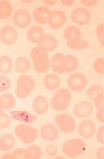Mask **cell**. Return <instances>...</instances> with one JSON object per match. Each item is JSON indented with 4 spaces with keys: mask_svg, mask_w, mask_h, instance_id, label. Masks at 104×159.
Instances as JSON below:
<instances>
[{
    "mask_svg": "<svg viewBox=\"0 0 104 159\" xmlns=\"http://www.w3.org/2000/svg\"><path fill=\"white\" fill-rule=\"evenodd\" d=\"M30 57L33 62L34 70L38 73H45L49 70L50 60L48 52L41 46H38L32 48Z\"/></svg>",
    "mask_w": 104,
    "mask_h": 159,
    "instance_id": "obj_1",
    "label": "cell"
},
{
    "mask_svg": "<svg viewBox=\"0 0 104 159\" xmlns=\"http://www.w3.org/2000/svg\"><path fill=\"white\" fill-rule=\"evenodd\" d=\"M84 141L79 138L71 139L66 141L63 147V152L70 158L77 157L84 153L86 148Z\"/></svg>",
    "mask_w": 104,
    "mask_h": 159,
    "instance_id": "obj_2",
    "label": "cell"
},
{
    "mask_svg": "<svg viewBox=\"0 0 104 159\" xmlns=\"http://www.w3.org/2000/svg\"><path fill=\"white\" fill-rule=\"evenodd\" d=\"M35 86V82L31 76H21L17 80L15 94L19 98H26L32 92Z\"/></svg>",
    "mask_w": 104,
    "mask_h": 159,
    "instance_id": "obj_3",
    "label": "cell"
},
{
    "mask_svg": "<svg viewBox=\"0 0 104 159\" xmlns=\"http://www.w3.org/2000/svg\"><path fill=\"white\" fill-rule=\"evenodd\" d=\"M71 101V94L69 90L66 88H61L55 93L51 98V107L57 111H62L68 108Z\"/></svg>",
    "mask_w": 104,
    "mask_h": 159,
    "instance_id": "obj_4",
    "label": "cell"
},
{
    "mask_svg": "<svg viewBox=\"0 0 104 159\" xmlns=\"http://www.w3.org/2000/svg\"><path fill=\"white\" fill-rule=\"evenodd\" d=\"M16 136L23 143L29 144L34 142L38 136L37 129L26 124L17 125L15 129Z\"/></svg>",
    "mask_w": 104,
    "mask_h": 159,
    "instance_id": "obj_5",
    "label": "cell"
},
{
    "mask_svg": "<svg viewBox=\"0 0 104 159\" xmlns=\"http://www.w3.org/2000/svg\"><path fill=\"white\" fill-rule=\"evenodd\" d=\"M54 122L61 131L64 133L69 134L73 132L76 127L75 120L69 114L58 115L54 118Z\"/></svg>",
    "mask_w": 104,
    "mask_h": 159,
    "instance_id": "obj_6",
    "label": "cell"
},
{
    "mask_svg": "<svg viewBox=\"0 0 104 159\" xmlns=\"http://www.w3.org/2000/svg\"><path fill=\"white\" fill-rule=\"evenodd\" d=\"M87 84L85 76L81 72H76L69 76L68 79V86L72 91L80 92L84 89Z\"/></svg>",
    "mask_w": 104,
    "mask_h": 159,
    "instance_id": "obj_7",
    "label": "cell"
},
{
    "mask_svg": "<svg viewBox=\"0 0 104 159\" xmlns=\"http://www.w3.org/2000/svg\"><path fill=\"white\" fill-rule=\"evenodd\" d=\"M91 17L90 11L84 7L75 8L71 14L72 21L78 26H84L88 24Z\"/></svg>",
    "mask_w": 104,
    "mask_h": 159,
    "instance_id": "obj_8",
    "label": "cell"
},
{
    "mask_svg": "<svg viewBox=\"0 0 104 159\" xmlns=\"http://www.w3.org/2000/svg\"><path fill=\"white\" fill-rule=\"evenodd\" d=\"M93 107L91 103L87 101L79 102L73 108V113L80 119L86 118L91 116L93 112Z\"/></svg>",
    "mask_w": 104,
    "mask_h": 159,
    "instance_id": "obj_9",
    "label": "cell"
},
{
    "mask_svg": "<svg viewBox=\"0 0 104 159\" xmlns=\"http://www.w3.org/2000/svg\"><path fill=\"white\" fill-rule=\"evenodd\" d=\"M18 37V33L16 29L12 26L6 25L0 31V40L7 46H11L16 42Z\"/></svg>",
    "mask_w": 104,
    "mask_h": 159,
    "instance_id": "obj_10",
    "label": "cell"
},
{
    "mask_svg": "<svg viewBox=\"0 0 104 159\" xmlns=\"http://www.w3.org/2000/svg\"><path fill=\"white\" fill-rule=\"evenodd\" d=\"M30 14L25 9L17 10L12 17V21L15 25L18 28L23 29L28 27L31 22Z\"/></svg>",
    "mask_w": 104,
    "mask_h": 159,
    "instance_id": "obj_11",
    "label": "cell"
},
{
    "mask_svg": "<svg viewBox=\"0 0 104 159\" xmlns=\"http://www.w3.org/2000/svg\"><path fill=\"white\" fill-rule=\"evenodd\" d=\"M66 15L59 10L51 11L48 18V23L49 27L53 29H58L64 26L66 23Z\"/></svg>",
    "mask_w": 104,
    "mask_h": 159,
    "instance_id": "obj_12",
    "label": "cell"
},
{
    "mask_svg": "<svg viewBox=\"0 0 104 159\" xmlns=\"http://www.w3.org/2000/svg\"><path fill=\"white\" fill-rule=\"evenodd\" d=\"M96 126L93 122L85 120L81 122L78 127V132L82 137L90 139L94 136Z\"/></svg>",
    "mask_w": 104,
    "mask_h": 159,
    "instance_id": "obj_13",
    "label": "cell"
},
{
    "mask_svg": "<svg viewBox=\"0 0 104 159\" xmlns=\"http://www.w3.org/2000/svg\"><path fill=\"white\" fill-rule=\"evenodd\" d=\"M40 131L41 137L47 142H54L58 137V130L53 124H47L43 125Z\"/></svg>",
    "mask_w": 104,
    "mask_h": 159,
    "instance_id": "obj_14",
    "label": "cell"
},
{
    "mask_svg": "<svg viewBox=\"0 0 104 159\" xmlns=\"http://www.w3.org/2000/svg\"><path fill=\"white\" fill-rule=\"evenodd\" d=\"M32 107L34 112L37 114H45L49 109V103L45 97L37 96L33 100Z\"/></svg>",
    "mask_w": 104,
    "mask_h": 159,
    "instance_id": "obj_15",
    "label": "cell"
},
{
    "mask_svg": "<svg viewBox=\"0 0 104 159\" xmlns=\"http://www.w3.org/2000/svg\"><path fill=\"white\" fill-rule=\"evenodd\" d=\"M65 55L57 53L54 55L50 61V66L54 72L58 74L65 72Z\"/></svg>",
    "mask_w": 104,
    "mask_h": 159,
    "instance_id": "obj_16",
    "label": "cell"
},
{
    "mask_svg": "<svg viewBox=\"0 0 104 159\" xmlns=\"http://www.w3.org/2000/svg\"><path fill=\"white\" fill-rule=\"evenodd\" d=\"M27 35L29 42L35 44H39L45 35V31L42 27L33 26L28 30Z\"/></svg>",
    "mask_w": 104,
    "mask_h": 159,
    "instance_id": "obj_17",
    "label": "cell"
},
{
    "mask_svg": "<svg viewBox=\"0 0 104 159\" xmlns=\"http://www.w3.org/2000/svg\"><path fill=\"white\" fill-rule=\"evenodd\" d=\"M43 83L45 88L49 91L56 90L61 85L60 79L53 73L48 74L43 78Z\"/></svg>",
    "mask_w": 104,
    "mask_h": 159,
    "instance_id": "obj_18",
    "label": "cell"
},
{
    "mask_svg": "<svg viewBox=\"0 0 104 159\" xmlns=\"http://www.w3.org/2000/svg\"><path fill=\"white\" fill-rule=\"evenodd\" d=\"M51 11L46 6H40L37 8L33 12L35 20L41 25L48 23V18Z\"/></svg>",
    "mask_w": 104,
    "mask_h": 159,
    "instance_id": "obj_19",
    "label": "cell"
},
{
    "mask_svg": "<svg viewBox=\"0 0 104 159\" xmlns=\"http://www.w3.org/2000/svg\"><path fill=\"white\" fill-rule=\"evenodd\" d=\"M38 45L39 46H41L47 52H49L56 49L58 43L57 40L54 36L50 34H45Z\"/></svg>",
    "mask_w": 104,
    "mask_h": 159,
    "instance_id": "obj_20",
    "label": "cell"
},
{
    "mask_svg": "<svg viewBox=\"0 0 104 159\" xmlns=\"http://www.w3.org/2000/svg\"><path fill=\"white\" fill-rule=\"evenodd\" d=\"M64 36L67 42H76L81 39V31L76 26H68L64 31Z\"/></svg>",
    "mask_w": 104,
    "mask_h": 159,
    "instance_id": "obj_21",
    "label": "cell"
},
{
    "mask_svg": "<svg viewBox=\"0 0 104 159\" xmlns=\"http://www.w3.org/2000/svg\"><path fill=\"white\" fill-rule=\"evenodd\" d=\"M16 141L12 135L7 134L0 138V149L3 151L11 150L15 146Z\"/></svg>",
    "mask_w": 104,
    "mask_h": 159,
    "instance_id": "obj_22",
    "label": "cell"
},
{
    "mask_svg": "<svg viewBox=\"0 0 104 159\" xmlns=\"http://www.w3.org/2000/svg\"><path fill=\"white\" fill-rule=\"evenodd\" d=\"M11 118L20 121L32 124L35 121L36 117L24 111H18L11 112Z\"/></svg>",
    "mask_w": 104,
    "mask_h": 159,
    "instance_id": "obj_23",
    "label": "cell"
},
{
    "mask_svg": "<svg viewBox=\"0 0 104 159\" xmlns=\"http://www.w3.org/2000/svg\"><path fill=\"white\" fill-rule=\"evenodd\" d=\"M31 64L30 61L25 57H19L15 61V68L17 72L19 74L27 73L30 69Z\"/></svg>",
    "mask_w": 104,
    "mask_h": 159,
    "instance_id": "obj_24",
    "label": "cell"
},
{
    "mask_svg": "<svg viewBox=\"0 0 104 159\" xmlns=\"http://www.w3.org/2000/svg\"><path fill=\"white\" fill-rule=\"evenodd\" d=\"M42 155L41 149L37 145H31L24 149V159H37L41 158Z\"/></svg>",
    "mask_w": 104,
    "mask_h": 159,
    "instance_id": "obj_25",
    "label": "cell"
},
{
    "mask_svg": "<svg viewBox=\"0 0 104 159\" xmlns=\"http://www.w3.org/2000/svg\"><path fill=\"white\" fill-rule=\"evenodd\" d=\"M78 61L77 58L72 55H65V72L69 73L73 72L78 67Z\"/></svg>",
    "mask_w": 104,
    "mask_h": 159,
    "instance_id": "obj_26",
    "label": "cell"
},
{
    "mask_svg": "<svg viewBox=\"0 0 104 159\" xmlns=\"http://www.w3.org/2000/svg\"><path fill=\"white\" fill-rule=\"evenodd\" d=\"M13 69V61L10 57L3 55L0 57V73L6 74Z\"/></svg>",
    "mask_w": 104,
    "mask_h": 159,
    "instance_id": "obj_27",
    "label": "cell"
},
{
    "mask_svg": "<svg viewBox=\"0 0 104 159\" xmlns=\"http://www.w3.org/2000/svg\"><path fill=\"white\" fill-rule=\"evenodd\" d=\"M13 11L11 3L8 1H0V19H7L11 16Z\"/></svg>",
    "mask_w": 104,
    "mask_h": 159,
    "instance_id": "obj_28",
    "label": "cell"
},
{
    "mask_svg": "<svg viewBox=\"0 0 104 159\" xmlns=\"http://www.w3.org/2000/svg\"><path fill=\"white\" fill-rule=\"evenodd\" d=\"M15 102V98L11 93H5L0 96V105L5 110L12 108Z\"/></svg>",
    "mask_w": 104,
    "mask_h": 159,
    "instance_id": "obj_29",
    "label": "cell"
},
{
    "mask_svg": "<svg viewBox=\"0 0 104 159\" xmlns=\"http://www.w3.org/2000/svg\"><path fill=\"white\" fill-rule=\"evenodd\" d=\"M101 93H104L103 87L99 85H93L88 89L87 96L89 99L93 102L95 98Z\"/></svg>",
    "mask_w": 104,
    "mask_h": 159,
    "instance_id": "obj_30",
    "label": "cell"
},
{
    "mask_svg": "<svg viewBox=\"0 0 104 159\" xmlns=\"http://www.w3.org/2000/svg\"><path fill=\"white\" fill-rule=\"evenodd\" d=\"M67 43L69 48L74 50L86 49L90 45V43L88 41L81 39L74 42H67Z\"/></svg>",
    "mask_w": 104,
    "mask_h": 159,
    "instance_id": "obj_31",
    "label": "cell"
},
{
    "mask_svg": "<svg viewBox=\"0 0 104 159\" xmlns=\"http://www.w3.org/2000/svg\"><path fill=\"white\" fill-rule=\"evenodd\" d=\"M24 149L17 148L9 153H6L1 157V159H24Z\"/></svg>",
    "mask_w": 104,
    "mask_h": 159,
    "instance_id": "obj_32",
    "label": "cell"
},
{
    "mask_svg": "<svg viewBox=\"0 0 104 159\" xmlns=\"http://www.w3.org/2000/svg\"><path fill=\"white\" fill-rule=\"evenodd\" d=\"M93 69L97 73L103 74L104 73V59L103 57L97 59L93 63Z\"/></svg>",
    "mask_w": 104,
    "mask_h": 159,
    "instance_id": "obj_33",
    "label": "cell"
},
{
    "mask_svg": "<svg viewBox=\"0 0 104 159\" xmlns=\"http://www.w3.org/2000/svg\"><path fill=\"white\" fill-rule=\"evenodd\" d=\"M11 87V82L7 77L0 76V92L8 91Z\"/></svg>",
    "mask_w": 104,
    "mask_h": 159,
    "instance_id": "obj_34",
    "label": "cell"
},
{
    "mask_svg": "<svg viewBox=\"0 0 104 159\" xmlns=\"http://www.w3.org/2000/svg\"><path fill=\"white\" fill-rule=\"evenodd\" d=\"M97 37L98 39L99 43L101 46L104 48V25L101 23L97 27L96 30Z\"/></svg>",
    "mask_w": 104,
    "mask_h": 159,
    "instance_id": "obj_35",
    "label": "cell"
},
{
    "mask_svg": "<svg viewBox=\"0 0 104 159\" xmlns=\"http://www.w3.org/2000/svg\"><path fill=\"white\" fill-rule=\"evenodd\" d=\"M11 123V119L7 114L4 112L0 113V128H7L9 127Z\"/></svg>",
    "mask_w": 104,
    "mask_h": 159,
    "instance_id": "obj_36",
    "label": "cell"
},
{
    "mask_svg": "<svg viewBox=\"0 0 104 159\" xmlns=\"http://www.w3.org/2000/svg\"><path fill=\"white\" fill-rule=\"evenodd\" d=\"M93 102L97 110H104V93L99 94L94 99Z\"/></svg>",
    "mask_w": 104,
    "mask_h": 159,
    "instance_id": "obj_37",
    "label": "cell"
},
{
    "mask_svg": "<svg viewBox=\"0 0 104 159\" xmlns=\"http://www.w3.org/2000/svg\"><path fill=\"white\" fill-rule=\"evenodd\" d=\"M46 152L49 156L54 157L56 155L58 152V149L55 145L50 144L46 146Z\"/></svg>",
    "mask_w": 104,
    "mask_h": 159,
    "instance_id": "obj_38",
    "label": "cell"
},
{
    "mask_svg": "<svg viewBox=\"0 0 104 159\" xmlns=\"http://www.w3.org/2000/svg\"><path fill=\"white\" fill-rule=\"evenodd\" d=\"M96 139L99 143L101 144L104 143V126H101L98 130L96 134Z\"/></svg>",
    "mask_w": 104,
    "mask_h": 159,
    "instance_id": "obj_39",
    "label": "cell"
},
{
    "mask_svg": "<svg viewBox=\"0 0 104 159\" xmlns=\"http://www.w3.org/2000/svg\"><path fill=\"white\" fill-rule=\"evenodd\" d=\"M81 4L86 7H92L96 5L98 2L97 0H81L80 1Z\"/></svg>",
    "mask_w": 104,
    "mask_h": 159,
    "instance_id": "obj_40",
    "label": "cell"
},
{
    "mask_svg": "<svg viewBox=\"0 0 104 159\" xmlns=\"http://www.w3.org/2000/svg\"><path fill=\"white\" fill-rule=\"evenodd\" d=\"M96 117L97 120L98 121L101 122V123H104V110H97Z\"/></svg>",
    "mask_w": 104,
    "mask_h": 159,
    "instance_id": "obj_41",
    "label": "cell"
},
{
    "mask_svg": "<svg viewBox=\"0 0 104 159\" xmlns=\"http://www.w3.org/2000/svg\"><path fill=\"white\" fill-rule=\"evenodd\" d=\"M96 158L97 159H103L104 158V148L103 146L99 147L97 151Z\"/></svg>",
    "mask_w": 104,
    "mask_h": 159,
    "instance_id": "obj_42",
    "label": "cell"
},
{
    "mask_svg": "<svg viewBox=\"0 0 104 159\" xmlns=\"http://www.w3.org/2000/svg\"><path fill=\"white\" fill-rule=\"evenodd\" d=\"M62 5L64 6H72L75 3V1L73 0H63L61 1Z\"/></svg>",
    "mask_w": 104,
    "mask_h": 159,
    "instance_id": "obj_43",
    "label": "cell"
},
{
    "mask_svg": "<svg viewBox=\"0 0 104 159\" xmlns=\"http://www.w3.org/2000/svg\"><path fill=\"white\" fill-rule=\"evenodd\" d=\"M44 3L49 6H53L58 2V1H44Z\"/></svg>",
    "mask_w": 104,
    "mask_h": 159,
    "instance_id": "obj_44",
    "label": "cell"
},
{
    "mask_svg": "<svg viewBox=\"0 0 104 159\" xmlns=\"http://www.w3.org/2000/svg\"><path fill=\"white\" fill-rule=\"evenodd\" d=\"M4 110H5V109L2 107V105H0V113L4 112Z\"/></svg>",
    "mask_w": 104,
    "mask_h": 159,
    "instance_id": "obj_45",
    "label": "cell"
}]
</instances>
